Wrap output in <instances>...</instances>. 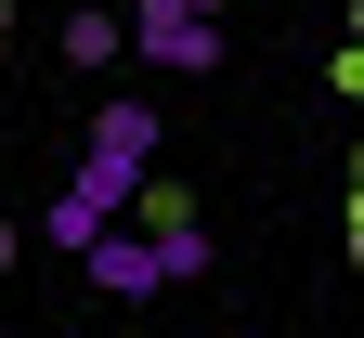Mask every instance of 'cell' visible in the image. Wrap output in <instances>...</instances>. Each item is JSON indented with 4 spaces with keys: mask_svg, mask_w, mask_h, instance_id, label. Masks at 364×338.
I'll use <instances>...</instances> for the list:
<instances>
[{
    "mask_svg": "<svg viewBox=\"0 0 364 338\" xmlns=\"http://www.w3.org/2000/svg\"><path fill=\"white\" fill-rule=\"evenodd\" d=\"M144 169H156V105L144 91H105V105H91V143H78V196L105 221H130V182Z\"/></svg>",
    "mask_w": 364,
    "mask_h": 338,
    "instance_id": "obj_1",
    "label": "cell"
},
{
    "mask_svg": "<svg viewBox=\"0 0 364 338\" xmlns=\"http://www.w3.org/2000/svg\"><path fill=\"white\" fill-rule=\"evenodd\" d=\"M117 53H144L156 78H221V14H208V0H130Z\"/></svg>",
    "mask_w": 364,
    "mask_h": 338,
    "instance_id": "obj_2",
    "label": "cell"
},
{
    "mask_svg": "<svg viewBox=\"0 0 364 338\" xmlns=\"http://www.w3.org/2000/svg\"><path fill=\"white\" fill-rule=\"evenodd\" d=\"M78 260H91V286H105V300H169V260H156V234H117V221H105Z\"/></svg>",
    "mask_w": 364,
    "mask_h": 338,
    "instance_id": "obj_3",
    "label": "cell"
},
{
    "mask_svg": "<svg viewBox=\"0 0 364 338\" xmlns=\"http://www.w3.org/2000/svg\"><path fill=\"white\" fill-rule=\"evenodd\" d=\"M65 65H117V14L105 0H65Z\"/></svg>",
    "mask_w": 364,
    "mask_h": 338,
    "instance_id": "obj_4",
    "label": "cell"
},
{
    "mask_svg": "<svg viewBox=\"0 0 364 338\" xmlns=\"http://www.w3.org/2000/svg\"><path fill=\"white\" fill-rule=\"evenodd\" d=\"M39 234H53V248L78 260V248H91V234H105V208H91V196H78V182H65V196H53V208H39Z\"/></svg>",
    "mask_w": 364,
    "mask_h": 338,
    "instance_id": "obj_5",
    "label": "cell"
},
{
    "mask_svg": "<svg viewBox=\"0 0 364 338\" xmlns=\"http://www.w3.org/2000/svg\"><path fill=\"white\" fill-rule=\"evenodd\" d=\"M0 39H14V0H0Z\"/></svg>",
    "mask_w": 364,
    "mask_h": 338,
    "instance_id": "obj_6",
    "label": "cell"
},
{
    "mask_svg": "<svg viewBox=\"0 0 364 338\" xmlns=\"http://www.w3.org/2000/svg\"><path fill=\"white\" fill-rule=\"evenodd\" d=\"M235 338H247V325H235Z\"/></svg>",
    "mask_w": 364,
    "mask_h": 338,
    "instance_id": "obj_7",
    "label": "cell"
}]
</instances>
